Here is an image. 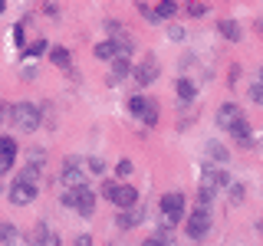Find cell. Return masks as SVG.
Instances as JSON below:
<instances>
[{"mask_svg":"<svg viewBox=\"0 0 263 246\" xmlns=\"http://www.w3.org/2000/svg\"><path fill=\"white\" fill-rule=\"evenodd\" d=\"M145 105H148V98H145V95H128V112L135 115V118H142Z\"/></svg>","mask_w":263,"mask_h":246,"instance_id":"603a6c76","label":"cell"},{"mask_svg":"<svg viewBox=\"0 0 263 246\" xmlns=\"http://www.w3.org/2000/svg\"><path fill=\"white\" fill-rule=\"evenodd\" d=\"M86 168L92 171V174H105V161L96 158V154H92V158H86Z\"/></svg>","mask_w":263,"mask_h":246,"instance_id":"f546056e","label":"cell"},{"mask_svg":"<svg viewBox=\"0 0 263 246\" xmlns=\"http://www.w3.org/2000/svg\"><path fill=\"white\" fill-rule=\"evenodd\" d=\"M142 121H145L148 128H152V125H158V105H155L152 98H148V105H145V112H142Z\"/></svg>","mask_w":263,"mask_h":246,"instance_id":"484cf974","label":"cell"},{"mask_svg":"<svg viewBox=\"0 0 263 246\" xmlns=\"http://www.w3.org/2000/svg\"><path fill=\"white\" fill-rule=\"evenodd\" d=\"M49 59H53V66H60V69H69V66H72L69 49H63V46H53V49H49Z\"/></svg>","mask_w":263,"mask_h":246,"instance_id":"ac0fdd59","label":"cell"},{"mask_svg":"<svg viewBox=\"0 0 263 246\" xmlns=\"http://www.w3.org/2000/svg\"><path fill=\"white\" fill-rule=\"evenodd\" d=\"M109 63H112V76H115V79H128V76H132V63H128V56H122V53H119V56H112Z\"/></svg>","mask_w":263,"mask_h":246,"instance_id":"4fadbf2b","label":"cell"},{"mask_svg":"<svg viewBox=\"0 0 263 246\" xmlns=\"http://www.w3.org/2000/svg\"><path fill=\"white\" fill-rule=\"evenodd\" d=\"M33 240L43 243V246H56V243H60V236H56L46 223H36V236H33Z\"/></svg>","mask_w":263,"mask_h":246,"instance_id":"d6986e66","label":"cell"},{"mask_svg":"<svg viewBox=\"0 0 263 246\" xmlns=\"http://www.w3.org/2000/svg\"><path fill=\"white\" fill-rule=\"evenodd\" d=\"M227 131L234 135V141L240 145V148H253V135H250V121L243 118V115H237L234 121L227 125Z\"/></svg>","mask_w":263,"mask_h":246,"instance_id":"52a82bcc","label":"cell"},{"mask_svg":"<svg viewBox=\"0 0 263 246\" xmlns=\"http://www.w3.org/2000/svg\"><path fill=\"white\" fill-rule=\"evenodd\" d=\"M158 207L164 213V223H168V227H178L181 220H184V194H178V191L164 194L161 200H158Z\"/></svg>","mask_w":263,"mask_h":246,"instance_id":"5b68a950","label":"cell"},{"mask_svg":"<svg viewBox=\"0 0 263 246\" xmlns=\"http://www.w3.org/2000/svg\"><path fill=\"white\" fill-rule=\"evenodd\" d=\"M132 171H135V168H132V161H128V158H122L119 164H115V177H119V180L132 177Z\"/></svg>","mask_w":263,"mask_h":246,"instance_id":"83f0119b","label":"cell"},{"mask_svg":"<svg viewBox=\"0 0 263 246\" xmlns=\"http://www.w3.org/2000/svg\"><path fill=\"white\" fill-rule=\"evenodd\" d=\"M13 43L23 46V23H16V27H13Z\"/></svg>","mask_w":263,"mask_h":246,"instance_id":"836d02e7","label":"cell"},{"mask_svg":"<svg viewBox=\"0 0 263 246\" xmlns=\"http://www.w3.org/2000/svg\"><path fill=\"white\" fill-rule=\"evenodd\" d=\"M250 98L257 105H263V82H253V86H250Z\"/></svg>","mask_w":263,"mask_h":246,"instance_id":"4dcf8cb0","label":"cell"},{"mask_svg":"<svg viewBox=\"0 0 263 246\" xmlns=\"http://www.w3.org/2000/svg\"><path fill=\"white\" fill-rule=\"evenodd\" d=\"M63 207L79 210L82 217H92V213H96V194L89 191L86 184H72L69 191L63 194Z\"/></svg>","mask_w":263,"mask_h":246,"instance_id":"6da1fadb","label":"cell"},{"mask_svg":"<svg viewBox=\"0 0 263 246\" xmlns=\"http://www.w3.org/2000/svg\"><path fill=\"white\" fill-rule=\"evenodd\" d=\"M60 177H63V184H69V187H72V184H86V174H82V161L76 158V154H69V158L63 161V174H60Z\"/></svg>","mask_w":263,"mask_h":246,"instance_id":"ba28073f","label":"cell"},{"mask_svg":"<svg viewBox=\"0 0 263 246\" xmlns=\"http://www.w3.org/2000/svg\"><path fill=\"white\" fill-rule=\"evenodd\" d=\"M43 10H46L49 16H56V13H60V7H56V4H53V0H46V4H43Z\"/></svg>","mask_w":263,"mask_h":246,"instance_id":"e575fe53","label":"cell"},{"mask_svg":"<svg viewBox=\"0 0 263 246\" xmlns=\"http://www.w3.org/2000/svg\"><path fill=\"white\" fill-rule=\"evenodd\" d=\"M33 200H36V180L16 177L13 187H10V203H16V207H30Z\"/></svg>","mask_w":263,"mask_h":246,"instance_id":"8992f818","label":"cell"},{"mask_svg":"<svg viewBox=\"0 0 263 246\" xmlns=\"http://www.w3.org/2000/svg\"><path fill=\"white\" fill-rule=\"evenodd\" d=\"M40 53H46V39H33L30 43V56H40Z\"/></svg>","mask_w":263,"mask_h":246,"instance_id":"1f68e13d","label":"cell"},{"mask_svg":"<svg viewBox=\"0 0 263 246\" xmlns=\"http://www.w3.org/2000/svg\"><path fill=\"white\" fill-rule=\"evenodd\" d=\"M257 233H263V217H260V220H257Z\"/></svg>","mask_w":263,"mask_h":246,"instance_id":"d590c367","label":"cell"},{"mask_svg":"<svg viewBox=\"0 0 263 246\" xmlns=\"http://www.w3.org/2000/svg\"><path fill=\"white\" fill-rule=\"evenodd\" d=\"M237 115H240V109H237V102H224V105L217 109V125H220V128H227L230 121L237 118Z\"/></svg>","mask_w":263,"mask_h":246,"instance_id":"5bb4252c","label":"cell"},{"mask_svg":"<svg viewBox=\"0 0 263 246\" xmlns=\"http://www.w3.org/2000/svg\"><path fill=\"white\" fill-rule=\"evenodd\" d=\"M208 158L220 161V164H227V161H230V151H227V148L220 145V141H211V145H208Z\"/></svg>","mask_w":263,"mask_h":246,"instance_id":"44dd1931","label":"cell"},{"mask_svg":"<svg viewBox=\"0 0 263 246\" xmlns=\"http://www.w3.org/2000/svg\"><path fill=\"white\" fill-rule=\"evenodd\" d=\"M16 138L10 135H0V174H7V171L13 168V161H16Z\"/></svg>","mask_w":263,"mask_h":246,"instance_id":"9c48e42d","label":"cell"},{"mask_svg":"<svg viewBox=\"0 0 263 246\" xmlns=\"http://www.w3.org/2000/svg\"><path fill=\"white\" fill-rule=\"evenodd\" d=\"M178 10H181V4H178V0H161V4L152 10V23H161V20H168V16H175Z\"/></svg>","mask_w":263,"mask_h":246,"instance_id":"8fae6325","label":"cell"},{"mask_svg":"<svg viewBox=\"0 0 263 246\" xmlns=\"http://www.w3.org/2000/svg\"><path fill=\"white\" fill-rule=\"evenodd\" d=\"M217 30L227 43H237V39H240V27H237L234 20H217Z\"/></svg>","mask_w":263,"mask_h":246,"instance_id":"2e32d148","label":"cell"},{"mask_svg":"<svg viewBox=\"0 0 263 246\" xmlns=\"http://www.w3.org/2000/svg\"><path fill=\"white\" fill-rule=\"evenodd\" d=\"M10 121L20 131H36L40 125H43V115H40V109L33 102H16V105H10Z\"/></svg>","mask_w":263,"mask_h":246,"instance_id":"7a4b0ae2","label":"cell"},{"mask_svg":"<svg viewBox=\"0 0 263 246\" xmlns=\"http://www.w3.org/2000/svg\"><path fill=\"white\" fill-rule=\"evenodd\" d=\"M194 92H197V89H194V82L181 76V79H178V98L187 105V102H194Z\"/></svg>","mask_w":263,"mask_h":246,"instance_id":"ffe728a7","label":"cell"},{"mask_svg":"<svg viewBox=\"0 0 263 246\" xmlns=\"http://www.w3.org/2000/svg\"><path fill=\"white\" fill-rule=\"evenodd\" d=\"M214 191H217V187H214L211 180H204V184H201V191H197V203L211 207V200H214Z\"/></svg>","mask_w":263,"mask_h":246,"instance_id":"7402d4cb","label":"cell"},{"mask_svg":"<svg viewBox=\"0 0 263 246\" xmlns=\"http://www.w3.org/2000/svg\"><path fill=\"white\" fill-rule=\"evenodd\" d=\"M257 82H263V66H260V76H257Z\"/></svg>","mask_w":263,"mask_h":246,"instance_id":"74e56055","label":"cell"},{"mask_svg":"<svg viewBox=\"0 0 263 246\" xmlns=\"http://www.w3.org/2000/svg\"><path fill=\"white\" fill-rule=\"evenodd\" d=\"M7 10V0H0V13H4Z\"/></svg>","mask_w":263,"mask_h":246,"instance_id":"8d00e7d4","label":"cell"},{"mask_svg":"<svg viewBox=\"0 0 263 246\" xmlns=\"http://www.w3.org/2000/svg\"><path fill=\"white\" fill-rule=\"evenodd\" d=\"M102 194L109 197V200H112L119 210H132V207L138 203V191H135V187H128V184H115V180H105V184H102Z\"/></svg>","mask_w":263,"mask_h":246,"instance_id":"277c9868","label":"cell"},{"mask_svg":"<svg viewBox=\"0 0 263 246\" xmlns=\"http://www.w3.org/2000/svg\"><path fill=\"white\" fill-rule=\"evenodd\" d=\"M138 220H142V207L135 203V213H132V210H122L119 217H115V227H119V230H135Z\"/></svg>","mask_w":263,"mask_h":246,"instance_id":"7c38bea8","label":"cell"},{"mask_svg":"<svg viewBox=\"0 0 263 246\" xmlns=\"http://www.w3.org/2000/svg\"><path fill=\"white\" fill-rule=\"evenodd\" d=\"M20 240V233H16L13 223H0V243H16Z\"/></svg>","mask_w":263,"mask_h":246,"instance_id":"4316f807","label":"cell"},{"mask_svg":"<svg viewBox=\"0 0 263 246\" xmlns=\"http://www.w3.org/2000/svg\"><path fill=\"white\" fill-rule=\"evenodd\" d=\"M204 180H211L214 187H227L230 184V174H227L224 168H208V171H204Z\"/></svg>","mask_w":263,"mask_h":246,"instance_id":"e0dca14e","label":"cell"},{"mask_svg":"<svg viewBox=\"0 0 263 246\" xmlns=\"http://www.w3.org/2000/svg\"><path fill=\"white\" fill-rule=\"evenodd\" d=\"M132 76H135L138 86H152V82L158 79V66H155V59H145L142 66H135V69H132Z\"/></svg>","mask_w":263,"mask_h":246,"instance_id":"30bf717a","label":"cell"},{"mask_svg":"<svg viewBox=\"0 0 263 246\" xmlns=\"http://www.w3.org/2000/svg\"><path fill=\"white\" fill-rule=\"evenodd\" d=\"M92 53H96V59H105V63H109L112 56H119V43H115V39H102V43H96Z\"/></svg>","mask_w":263,"mask_h":246,"instance_id":"9a60e30c","label":"cell"},{"mask_svg":"<svg viewBox=\"0 0 263 246\" xmlns=\"http://www.w3.org/2000/svg\"><path fill=\"white\" fill-rule=\"evenodd\" d=\"M184 233L191 236V240H204V236L211 233V207L197 203L191 213H184Z\"/></svg>","mask_w":263,"mask_h":246,"instance_id":"3957f363","label":"cell"},{"mask_svg":"<svg viewBox=\"0 0 263 246\" xmlns=\"http://www.w3.org/2000/svg\"><path fill=\"white\" fill-rule=\"evenodd\" d=\"M227 194H230V203L237 207V203H243V197H247V187H243V184H234V180H230V184H227Z\"/></svg>","mask_w":263,"mask_h":246,"instance_id":"d4e9b609","label":"cell"},{"mask_svg":"<svg viewBox=\"0 0 263 246\" xmlns=\"http://www.w3.org/2000/svg\"><path fill=\"white\" fill-rule=\"evenodd\" d=\"M168 36H171V39H184V27H178V23H171V27H168Z\"/></svg>","mask_w":263,"mask_h":246,"instance_id":"d6a6232c","label":"cell"},{"mask_svg":"<svg viewBox=\"0 0 263 246\" xmlns=\"http://www.w3.org/2000/svg\"><path fill=\"white\" fill-rule=\"evenodd\" d=\"M184 13H191V16H204V13H208V7H204L201 0H187V4H184Z\"/></svg>","mask_w":263,"mask_h":246,"instance_id":"f1b7e54d","label":"cell"},{"mask_svg":"<svg viewBox=\"0 0 263 246\" xmlns=\"http://www.w3.org/2000/svg\"><path fill=\"white\" fill-rule=\"evenodd\" d=\"M40 171H43V164H36V161H27L23 164V171L16 177H23V180H36L40 177Z\"/></svg>","mask_w":263,"mask_h":246,"instance_id":"cb8c5ba5","label":"cell"}]
</instances>
